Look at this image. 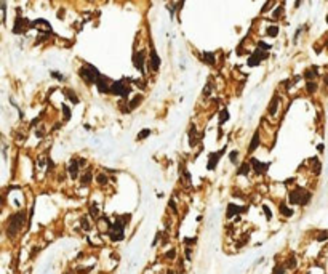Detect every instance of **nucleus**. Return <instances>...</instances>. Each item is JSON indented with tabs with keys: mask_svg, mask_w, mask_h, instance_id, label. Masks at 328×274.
<instances>
[{
	"mask_svg": "<svg viewBox=\"0 0 328 274\" xmlns=\"http://www.w3.org/2000/svg\"><path fill=\"white\" fill-rule=\"evenodd\" d=\"M317 149H319L320 153H322V151H323V144H319V146H317Z\"/></svg>",
	"mask_w": 328,
	"mask_h": 274,
	"instance_id": "obj_47",
	"label": "nucleus"
},
{
	"mask_svg": "<svg viewBox=\"0 0 328 274\" xmlns=\"http://www.w3.org/2000/svg\"><path fill=\"white\" fill-rule=\"evenodd\" d=\"M259 146V133L256 132L253 135V138H251V143H250V147H248V153H253V151Z\"/></svg>",
	"mask_w": 328,
	"mask_h": 274,
	"instance_id": "obj_15",
	"label": "nucleus"
},
{
	"mask_svg": "<svg viewBox=\"0 0 328 274\" xmlns=\"http://www.w3.org/2000/svg\"><path fill=\"white\" fill-rule=\"evenodd\" d=\"M170 207H171V210L176 213V205H174V202H173V200H170Z\"/></svg>",
	"mask_w": 328,
	"mask_h": 274,
	"instance_id": "obj_42",
	"label": "nucleus"
},
{
	"mask_svg": "<svg viewBox=\"0 0 328 274\" xmlns=\"http://www.w3.org/2000/svg\"><path fill=\"white\" fill-rule=\"evenodd\" d=\"M78 74H80V77L83 79L87 84H96L98 82V79H99V72H98V69L94 66H91V64H85V66H82L80 67V71H78Z\"/></svg>",
	"mask_w": 328,
	"mask_h": 274,
	"instance_id": "obj_3",
	"label": "nucleus"
},
{
	"mask_svg": "<svg viewBox=\"0 0 328 274\" xmlns=\"http://www.w3.org/2000/svg\"><path fill=\"white\" fill-rule=\"evenodd\" d=\"M133 64L138 71L144 72V53L143 51H136L133 54Z\"/></svg>",
	"mask_w": 328,
	"mask_h": 274,
	"instance_id": "obj_5",
	"label": "nucleus"
},
{
	"mask_svg": "<svg viewBox=\"0 0 328 274\" xmlns=\"http://www.w3.org/2000/svg\"><path fill=\"white\" fill-rule=\"evenodd\" d=\"M96 85H98L99 93H111V85H109L107 77L99 75V79H98V82H96Z\"/></svg>",
	"mask_w": 328,
	"mask_h": 274,
	"instance_id": "obj_6",
	"label": "nucleus"
},
{
	"mask_svg": "<svg viewBox=\"0 0 328 274\" xmlns=\"http://www.w3.org/2000/svg\"><path fill=\"white\" fill-rule=\"evenodd\" d=\"M258 48H259V50L267 51V50L270 48V45H267V44H264V42H258Z\"/></svg>",
	"mask_w": 328,
	"mask_h": 274,
	"instance_id": "obj_34",
	"label": "nucleus"
},
{
	"mask_svg": "<svg viewBox=\"0 0 328 274\" xmlns=\"http://www.w3.org/2000/svg\"><path fill=\"white\" fill-rule=\"evenodd\" d=\"M295 266H296V258L291 256V258L288 260V263H286V268H288V269H293Z\"/></svg>",
	"mask_w": 328,
	"mask_h": 274,
	"instance_id": "obj_31",
	"label": "nucleus"
},
{
	"mask_svg": "<svg viewBox=\"0 0 328 274\" xmlns=\"http://www.w3.org/2000/svg\"><path fill=\"white\" fill-rule=\"evenodd\" d=\"M282 13V7H277V10L274 11V15H272V18H279V15Z\"/></svg>",
	"mask_w": 328,
	"mask_h": 274,
	"instance_id": "obj_39",
	"label": "nucleus"
},
{
	"mask_svg": "<svg viewBox=\"0 0 328 274\" xmlns=\"http://www.w3.org/2000/svg\"><path fill=\"white\" fill-rule=\"evenodd\" d=\"M237 157H239V151H232V153L229 154V159H230V162H237Z\"/></svg>",
	"mask_w": 328,
	"mask_h": 274,
	"instance_id": "obj_32",
	"label": "nucleus"
},
{
	"mask_svg": "<svg viewBox=\"0 0 328 274\" xmlns=\"http://www.w3.org/2000/svg\"><path fill=\"white\" fill-rule=\"evenodd\" d=\"M66 96L69 98L72 103H78V98H77L75 95H74V91H72V90H67V91H66Z\"/></svg>",
	"mask_w": 328,
	"mask_h": 274,
	"instance_id": "obj_26",
	"label": "nucleus"
},
{
	"mask_svg": "<svg viewBox=\"0 0 328 274\" xmlns=\"http://www.w3.org/2000/svg\"><path fill=\"white\" fill-rule=\"evenodd\" d=\"M24 221H26V212H18V213L13 215V216L10 218V223H8V228H7L8 236H10V237H15L16 232L23 228Z\"/></svg>",
	"mask_w": 328,
	"mask_h": 274,
	"instance_id": "obj_2",
	"label": "nucleus"
},
{
	"mask_svg": "<svg viewBox=\"0 0 328 274\" xmlns=\"http://www.w3.org/2000/svg\"><path fill=\"white\" fill-rule=\"evenodd\" d=\"M90 212H91V215H93V216H96V215H98V209H96V205H91V207H90Z\"/></svg>",
	"mask_w": 328,
	"mask_h": 274,
	"instance_id": "obj_38",
	"label": "nucleus"
},
{
	"mask_svg": "<svg viewBox=\"0 0 328 274\" xmlns=\"http://www.w3.org/2000/svg\"><path fill=\"white\" fill-rule=\"evenodd\" d=\"M26 27H27V19H23L21 16H18L16 18V23H15V27H13V32H15V34H21Z\"/></svg>",
	"mask_w": 328,
	"mask_h": 274,
	"instance_id": "obj_8",
	"label": "nucleus"
},
{
	"mask_svg": "<svg viewBox=\"0 0 328 274\" xmlns=\"http://www.w3.org/2000/svg\"><path fill=\"white\" fill-rule=\"evenodd\" d=\"M203 61L205 63H208V64H214V54L207 51V53H203Z\"/></svg>",
	"mask_w": 328,
	"mask_h": 274,
	"instance_id": "obj_19",
	"label": "nucleus"
},
{
	"mask_svg": "<svg viewBox=\"0 0 328 274\" xmlns=\"http://www.w3.org/2000/svg\"><path fill=\"white\" fill-rule=\"evenodd\" d=\"M189 143H190V146H195V143H197V133H195V127L194 125L190 127V130H189Z\"/></svg>",
	"mask_w": 328,
	"mask_h": 274,
	"instance_id": "obj_17",
	"label": "nucleus"
},
{
	"mask_svg": "<svg viewBox=\"0 0 328 274\" xmlns=\"http://www.w3.org/2000/svg\"><path fill=\"white\" fill-rule=\"evenodd\" d=\"M306 88H307V91H309V93H315V90H317V84H315V82H312V80H307Z\"/></svg>",
	"mask_w": 328,
	"mask_h": 274,
	"instance_id": "obj_23",
	"label": "nucleus"
},
{
	"mask_svg": "<svg viewBox=\"0 0 328 274\" xmlns=\"http://www.w3.org/2000/svg\"><path fill=\"white\" fill-rule=\"evenodd\" d=\"M319 75V69H317V66H312L310 69H306V72H304V77L307 79V80H312V79H315Z\"/></svg>",
	"mask_w": 328,
	"mask_h": 274,
	"instance_id": "obj_13",
	"label": "nucleus"
},
{
	"mask_svg": "<svg viewBox=\"0 0 328 274\" xmlns=\"http://www.w3.org/2000/svg\"><path fill=\"white\" fill-rule=\"evenodd\" d=\"M229 119V112H227V109H223V112H221V116H220V122L221 124H224V122Z\"/></svg>",
	"mask_w": 328,
	"mask_h": 274,
	"instance_id": "obj_29",
	"label": "nucleus"
},
{
	"mask_svg": "<svg viewBox=\"0 0 328 274\" xmlns=\"http://www.w3.org/2000/svg\"><path fill=\"white\" fill-rule=\"evenodd\" d=\"M109 236H111L112 240H122L125 236H124V229H111V232H109Z\"/></svg>",
	"mask_w": 328,
	"mask_h": 274,
	"instance_id": "obj_12",
	"label": "nucleus"
},
{
	"mask_svg": "<svg viewBox=\"0 0 328 274\" xmlns=\"http://www.w3.org/2000/svg\"><path fill=\"white\" fill-rule=\"evenodd\" d=\"M248 172H250V165L248 163H242L237 170V175H248Z\"/></svg>",
	"mask_w": 328,
	"mask_h": 274,
	"instance_id": "obj_20",
	"label": "nucleus"
},
{
	"mask_svg": "<svg viewBox=\"0 0 328 274\" xmlns=\"http://www.w3.org/2000/svg\"><path fill=\"white\" fill-rule=\"evenodd\" d=\"M63 114H64V120H69L71 119V109H69V106H63Z\"/></svg>",
	"mask_w": 328,
	"mask_h": 274,
	"instance_id": "obj_28",
	"label": "nucleus"
},
{
	"mask_svg": "<svg viewBox=\"0 0 328 274\" xmlns=\"http://www.w3.org/2000/svg\"><path fill=\"white\" fill-rule=\"evenodd\" d=\"M326 23H328V16H326Z\"/></svg>",
	"mask_w": 328,
	"mask_h": 274,
	"instance_id": "obj_48",
	"label": "nucleus"
},
{
	"mask_svg": "<svg viewBox=\"0 0 328 274\" xmlns=\"http://www.w3.org/2000/svg\"><path fill=\"white\" fill-rule=\"evenodd\" d=\"M277 34H279V27L277 26H270L267 29V35H270V37H275Z\"/></svg>",
	"mask_w": 328,
	"mask_h": 274,
	"instance_id": "obj_25",
	"label": "nucleus"
},
{
	"mask_svg": "<svg viewBox=\"0 0 328 274\" xmlns=\"http://www.w3.org/2000/svg\"><path fill=\"white\" fill-rule=\"evenodd\" d=\"M184 242H186V244H194V242H195V237H194V239H189V237H187V239H184Z\"/></svg>",
	"mask_w": 328,
	"mask_h": 274,
	"instance_id": "obj_43",
	"label": "nucleus"
},
{
	"mask_svg": "<svg viewBox=\"0 0 328 274\" xmlns=\"http://www.w3.org/2000/svg\"><path fill=\"white\" fill-rule=\"evenodd\" d=\"M243 210H245L243 207H239V205H234V204H229V205H227L226 216H227V218H232L234 215H237V213H240V212H243Z\"/></svg>",
	"mask_w": 328,
	"mask_h": 274,
	"instance_id": "obj_9",
	"label": "nucleus"
},
{
	"mask_svg": "<svg viewBox=\"0 0 328 274\" xmlns=\"http://www.w3.org/2000/svg\"><path fill=\"white\" fill-rule=\"evenodd\" d=\"M78 170H80V165H78V162L74 159L72 163H71V167H69V173H71V176L74 178V180H75L77 175H78Z\"/></svg>",
	"mask_w": 328,
	"mask_h": 274,
	"instance_id": "obj_14",
	"label": "nucleus"
},
{
	"mask_svg": "<svg viewBox=\"0 0 328 274\" xmlns=\"http://www.w3.org/2000/svg\"><path fill=\"white\" fill-rule=\"evenodd\" d=\"M224 153V149L223 151H220V153H213V154H210V160H208V170H213L214 167H216V162L220 160V157H221V154Z\"/></svg>",
	"mask_w": 328,
	"mask_h": 274,
	"instance_id": "obj_10",
	"label": "nucleus"
},
{
	"mask_svg": "<svg viewBox=\"0 0 328 274\" xmlns=\"http://www.w3.org/2000/svg\"><path fill=\"white\" fill-rule=\"evenodd\" d=\"M174 255H176V252H174V250H170V252L167 253V256H168V258H174Z\"/></svg>",
	"mask_w": 328,
	"mask_h": 274,
	"instance_id": "obj_41",
	"label": "nucleus"
},
{
	"mask_svg": "<svg viewBox=\"0 0 328 274\" xmlns=\"http://www.w3.org/2000/svg\"><path fill=\"white\" fill-rule=\"evenodd\" d=\"M277 107H279V98L274 96V98H272V101H270V106H269V114L274 116L277 112Z\"/></svg>",
	"mask_w": 328,
	"mask_h": 274,
	"instance_id": "obj_16",
	"label": "nucleus"
},
{
	"mask_svg": "<svg viewBox=\"0 0 328 274\" xmlns=\"http://www.w3.org/2000/svg\"><path fill=\"white\" fill-rule=\"evenodd\" d=\"M310 197H312V194L309 193V191H306L303 188H296V189H293L290 193L288 200H290L291 205H307Z\"/></svg>",
	"mask_w": 328,
	"mask_h": 274,
	"instance_id": "obj_1",
	"label": "nucleus"
},
{
	"mask_svg": "<svg viewBox=\"0 0 328 274\" xmlns=\"http://www.w3.org/2000/svg\"><path fill=\"white\" fill-rule=\"evenodd\" d=\"M280 213H282L283 216H291V215H293V210L288 209L285 204H280Z\"/></svg>",
	"mask_w": 328,
	"mask_h": 274,
	"instance_id": "obj_18",
	"label": "nucleus"
},
{
	"mask_svg": "<svg viewBox=\"0 0 328 274\" xmlns=\"http://www.w3.org/2000/svg\"><path fill=\"white\" fill-rule=\"evenodd\" d=\"M323 82H325V85H328V74L323 77Z\"/></svg>",
	"mask_w": 328,
	"mask_h": 274,
	"instance_id": "obj_46",
	"label": "nucleus"
},
{
	"mask_svg": "<svg viewBox=\"0 0 328 274\" xmlns=\"http://www.w3.org/2000/svg\"><path fill=\"white\" fill-rule=\"evenodd\" d=\"M263 210H264V213H266V218H267V220H270V218H272V212H270V209L267 207V205H263Z\"/></svg>",
	"mask_w": 328,
	"mask_h": 274,
	"instance_id": "obj_33",
	"label": "nucleus"
},
{
	"mask_svg": "<svg viewBox=\"0 0 328 274\" xmlns=\"http://www.w3.org/2000/svg\"><path fill=\"white\" fill-rule=\"evenodd\" d=\"M259 63H261V59H259L258 56H255V54H251V56L248 58V66H250V67H255V66H258Z\"/></svg>",
	"mask_w": 328,
	"mask_h": 274,
	"instance_id": "obj_22",
	"label": "nucleus"
},
{
	"mask_svg": "<svg viewBox=\"0 0 328 274\" xmlns=\"http://www.w3.org/2000/svg\"><path fill=\"white\" fill-rule=\"evenodd\" d=\"M80 183L83 184V186H88L90 183H91V173L90 172H87L83 176H82V180H80Z\"/></svg>",
	"mask_w": 328,
	"mask_h": 274,
	"instance_id": "obj_21",
	"label": "nucleus"
},
{
	"mask_svg": "<svg viewBox=\"0 0 328 274\" xmlns=\"http://www.w3.org/2000/svg\"><path fill=\"white\" fill-rule=\"evenodd\" d=\"M96 181H98L99 184H106V183H107V176L101 173V175H98V176H96Z\"/></svg>",
	"mask_w": 328,
	"mask_h": 274,
	"instance_id": "obj_30",
	"label": "nucleus"
},
{
	"mask_svg": "<svg viewBox=\"0 0 328 274\" xmlns=\"http://www.w3.org/2000/svg\"><path fill=\"white\" fill-rule=\"evenodd\" d=\"M51 75H53V77H56V79H59V80H63V79H64V77H63L61 74H58V72H51Z\"/></svg>",
	"mask_w": 328,
	"mask_h": 274,
	"instance_id": "obj_40",
	"label": "nucleus"
},
{
	"mask_svg": "<svg viewBox=\"0 0 328 274\" xmlns=\"http://www.w3.org/2000/svg\"><path fill=\"white\" fill-rule=\"evenodd\" d=\"M130 91L131 90L124 85V80H117L111 85V95H120V96H124V98H128Z\"/></svg>",
	"mask_w": 328,
	"mask_h": 274,
	"instance_id": "obj_4",
	"label": "nucleus"
},
{
	"mask_svg": "<svg viewBox=\"0 0 328 274\" xmlns=\"http://www.w3.org/2000/svg\"><path fill=\"white\" fill-rule=\"evenodd\" d=\"M139 101H141V96H139V95H138V96H134V98L130 101V109H134L136 106L139 104Z\"/></svg>",
	"mask_w": 328,
	"mask_h": 274,
	"instance_id": "obj_27",
	"label": "nucleus"
},
{
	"mask_svg": "<svg viewBox=\"0 0 328 274\" xmlns=\"http://www.w3.org/2000/svg\"><path fill=\"white\" fill-rule=\"evenodd\" d=\"M301 2H303V0H296V3H295V7H296V8H298V7H299V5H301Z\"/></svg>",
	"mask_w": 328,
	"mask_h": 274,
	"instance_id": "obj_45",
	"label": "nucleus"
},
{
	"mask_svg": "<svg viewBox=\"0 0 328 274\" xmlns=\"http://www.w3.org/2000/svg\"><path fill=\"white\" fill-rule=\"evenodd\" d=\"M186 258H187V260H190V249H189V247L186 249Z\"/></svg>",
	"mask_w": 328,
	"mask_h": 274,
	"instance_id": "obj_44",
	"label": "nucleus"
},
{
	"mask_svg": "<svg viewBox=\"0 0 328 274\" xmlns=\"http://www.w3.org/2000/svg\"><path fill=\"white\" fill-rule=\"evenodd\" d=\"M328 237V232L326 231H322V232H319V236H317V240H325Z\"/></svg>",
	"mask_w": 328,
	"mask_h": 274,
	"instance_id": "obj_35",
	"label": "nucleus"
},
{
	"mask_svg": "<svg viewBox=\"0 0 328 274\" xmlns=\"http://www.w3.org/2000/svg\"><path fill=\"white\" fill-rule=\"evenodd\" d=\"M159 66H160V58H159V54H157L155 50H151V69H152V71H157Z\"/></svg>",
	"mask_w": 328,
	"mask_h": 274,
	"instance_id": "obj_11",
	"label": "nucleus"
},
{
	"mask_svg": "<svg viewBox=\"0 0 328 274\" xmlns=\"http://www.w3.org/2000/svg\"><path fill=\"white\" fill-rule=\"evenodd\" d=\"M149 135H151V130H149V128H144V130H141V132L138 133V140H144V138H147Z\"/></svg>",
	"mask_w": 328,
	"mask_h": 274,
	"instance_id": "obj_24",
	"label": "nucleus"
},
{
	"mask_svg": "<svg viewBox=\"0 0 328 274\" xmlns=\"http://www.w3.org/2000/svg\"><path fill=\"white\" fill-rule=\"evenodd\" d=\"M283 272H285V266H275L274 274H283Z\"/></svg>",
	"mask_w": 328,
	"mask_h": 274,
	"instance_id": "obj_36",
	"label": "nucleus"
},
{
	"mask_svg": "<svg viewBox=\"0 0 328 274\" xmlns=\"http://www.w3.org/2000/svg\"><path fill=\"white\" fill-rule=\"evenodd\" d=\"M251 165H253V170L258 173V175H261V173H264L267 168H269V163H263V162H259L258 159H251Z\"/></svg>",
	"mask_w": 328,
	"mask_h": 274,
	"instance_id": "obj_7",
	"label": "nucleus"
},
{
	"mask_svg": "<svg viewBox=\"0 0 328 274\" xmlns=\"http://www.w3.org/2000/svg\"><path fill=\"white\" fill-rule=\"evenodd\" d=\"M82 226H83V229H90V223H88V220L87 218H82Z\"/></svg>",
	"mask_w": 328,
	"mask_h": 274,
	"instance_id": "obj_37",
	"label": "nucleus"
}]
</instances>
